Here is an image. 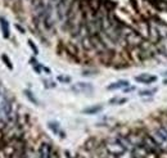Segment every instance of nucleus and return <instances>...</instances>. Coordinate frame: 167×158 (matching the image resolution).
<instances>
[{
	"instance_id": "obj_1",
	"label": "nucleus",
	"mask_w": 167,
	"mask_h": 158,
	"mask_svg": "<svg viewBox=\"0 0 167 158\" xmlns=\"http://www.w3.org/2000/svg\"><path fill=\"white\" fill-rule=\"evenodd\" d=\"M121 31H122L123 43H126L127 45H130L131 48H139L140 45L143 44L144 37L141 36L138 31L130 29V27H127V26H123V24H122V29H121Z\"/></svg>"
},
{
	"instance_id": "obj_2",
	"label": "nucleus",
	"mask_w": 167,
	"mask_h": 158,
	"mask_svg": "<svg viewBox=\"0 0 167 158\" xmlns=\"http://www.w3.org/2000/svg\"><path fill=\"white\" fill-rule=\"evenodd\" d=\"M152 138L158 144L159 149L167 150V126H159L152 132Z\"/></svg>"
},
{
	"instance_id": "obj_3",
	"label": "nucleus",
	"mask_w": 167,
	"mask_h": 158,
	"mask_svg": "<svg viewBox=\"0 0 167 158\" xmlns=\"http://www.w3.org/2000/svg\"><path fill=\"white\" fill-rule=\"evenodd\" d=\"M0 116L6 121L12 118V104L5 95H0Z\"/></svg>"
},
{
	"instance_id": "obj_4",
	"label": "nucleus",
	"mask_w": 167,
	"mask_h": 158,
	"mask_svg": "<svg viewBox=\"0 0 167 158\" xmlns=\"http://www.w3.org/2000/svg\"><path fill=\"white\" fill-rule=\"evenodd\" d=\"M156 46H157V50H158L159 54L167 58V36L162 37L161 40L156 44Z\"/></svg>"
},
{
	"instance_id": "obj_5",
	"label": "nucleus",
	"mask_w": 167,
	"mask_h": 158,
	"mask_svg": "<svg viewBox=\"0 0 167 158\" xmlns=\"http://www.w3.org/2000/svg\"><path fill=\"white\" fill-rule=\"evenodd\" d=\"M138 82H141V84H145V85H149V84H153L157 81V77L156 76H151V75H140V76H136L135 77Z\"/></svg>"
},
{
	"instance_id": "obj_6",
	"label": "nucleus",
	"mask_w": 167,
	"mask_h": 158,
	"mask_svg": "<svg viewBox=\"0 0 167 158\" xmlns=\"http://www.w3.org/2000/svg\"><path fill=\"white\" fill-rule=\"evenodd\" d=\"M50 154H52L50 145L49 144H42L40 147V149H39L37 158H50Z\"/></svg>"
},
{
	"instance_id": "obj_7",
	"label": "nucleus",
	"mask_w": 167,
	"mask_h": 158,
	"mask_svg": "<svg viewBox=\"0 0 167 158\" xmlns=\"http://www.w3.org/2000/svg\"><path fill=\"white\" fill-rule=\"evenodd\" d=\"M130 84L129 81H126V80H120V81H117L115 84H112V85H108L107 89L108 90H115V89H122V87H126L129 86Z\"/></svg>"
},
{
	"instance_id": "obj_8",
	"label": "nucleus",
	"mask_w": 167,
	"mask_h": 158,
	"mask_svg": "<svg viewBox=\"0 0 167 158\" xmlns=\"http://www.w3.org/2000/svg\"><path fill=\"white\" fill-rule=\"evenodd\" d=\"M73 90L76 91H91L93 87H91L90 84H85V82H79L73 86Z\"/></svg>"
},
{
	"instance_id": "obj_9",
	"label": "nucleus",
	"mask_w": 167,
	"mask_h": 158,
	"mask_svg": "<svg viewBox=\"0 0 167 158\" xmlns=\"http://www.w3.org/2000/svg\"><path fill=\"white\" fill-rule=\"evenodd\" d=\"M102 105H94V107H90V108H86V109H84V113L86 114H95L98 113L99 111H102Z\"/></svg>"
},
{
	"instance_id": "obj_10",
	"label": "nucleus",
	"mask_w": 167,
	"mask_h": 158,
	"mask_svg": "<svg viewBox=\"0 0 167 158\" xmlns=\"http://www.w3.org/2000/svg\"><path fill=\"white\" fill-rule=\"evenodd\" d=\"M1 21V27H3V31H4V35L5 37L9 36V27H8V22L5 19H0Z\"/></svg>"
},
{
	"instance_id": "obj_11",
	"label": "nucleus",
	"mask_w": 167,
	"mask_h": 158,
	"mask_svg": "<svg viewBox=\"0 0 167 158\" xmlns=\"http://www.w3.org/2000/svg\"><path fill=\"white\" fill-rule=\"evenodd\" d=\"M154 91H156V89H153V90H145V91H140L139 94L141 97H147V95H152Z\"/></svg>"
},
{
	"instance_id": "obj_12",
	"label": "nucleus",
	"mask_w": 167,
	"mask_h": 158,
	"mask_svg": "<svg viewBox=\"0 0 167 158\" xmlns=\"http://www.w3.org/2000/svg\"><path fill=\"white\" fill-rule=\"evenodd\" d=\"M127 99H125V98H121V99H118V98H115V99L111 100V103H125Z\"/></svg>"
},
{
	"instance_id": "obj_13",
	"label": "nucleus",
	"mask_w": 167,
	"mask_h": 158,
	"mask_svg": "<svg viewBox=\"0 0 167 158\" xmlns=\"http://www.w3.org/2000/svg\"><path fill=\"white\" fill-rule=\"evenodd\" d=\"M58 80H60V81H65V82H70L71 81L70 77H62V76L58 77Z\"/></svg>"
},
{
	"instance_id": "obj_14",
	"label": "nucleus",
	"mask_w": 167,
	"mask_h": 158,
	"mask_svg": "<svg viewBox=\"0 0 167 158\" xmlns=\"http://www.w3.org/2000/svg\"><path fill=\"white\" fill-rule=\"evenodd\" d=\"M165 84H166V85H167V80H166V81H165Z\"/></svg>"
},
{
	"instance_id": "obj_15",
	"label": "nucleus",
	"mask_w": 167,
	"mask_h": 158,
	"mask_svg": "<svg viewBox=\"0 0 167 158\" xmlns=\"http://www.w3.org/2000/svg\"><path fill=\"white\" fill-rule=\"evenodd\" d=\"M165 75H167V72H166V73H165Z\"/></svg>"
}]
</instances>
